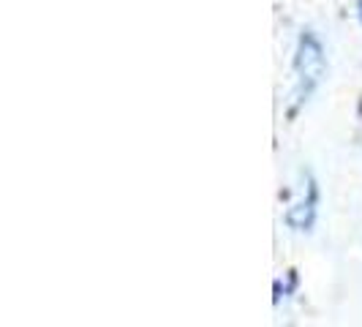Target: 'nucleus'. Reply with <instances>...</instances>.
<instances>
[{
	"instance_id": "nucleus-1",
	"label": "nucleus",
	"mask_w": 362,
	"mask_h": 327,
	"mask_svg": "<svg viewBox=\"0 0 362 327\" xmlns=\"http://www.w3.org/2000/svg\"><path fill=\"white\" fill-rule=\"evenodd\" d=\"M325 52L319 47V41L313 36L300 38V50H297V76H300V91L308 96L325 76Z\"/></svg>"
},
{
	"instance_id": "nucleus-2",
	"label": "nucleus",
	"mask_w": 362,
	"mask_h": 327,
	"mask_svg": "<svg viewBox=\"0 0 362 327\" xmlns=\"http://www.w3.org/2000/svg\"><path fill=\"white\" fill-rule=\"evenodd\" d=\"M360 19H362V0H360Z\"/></svg>"
}]
</instances>
